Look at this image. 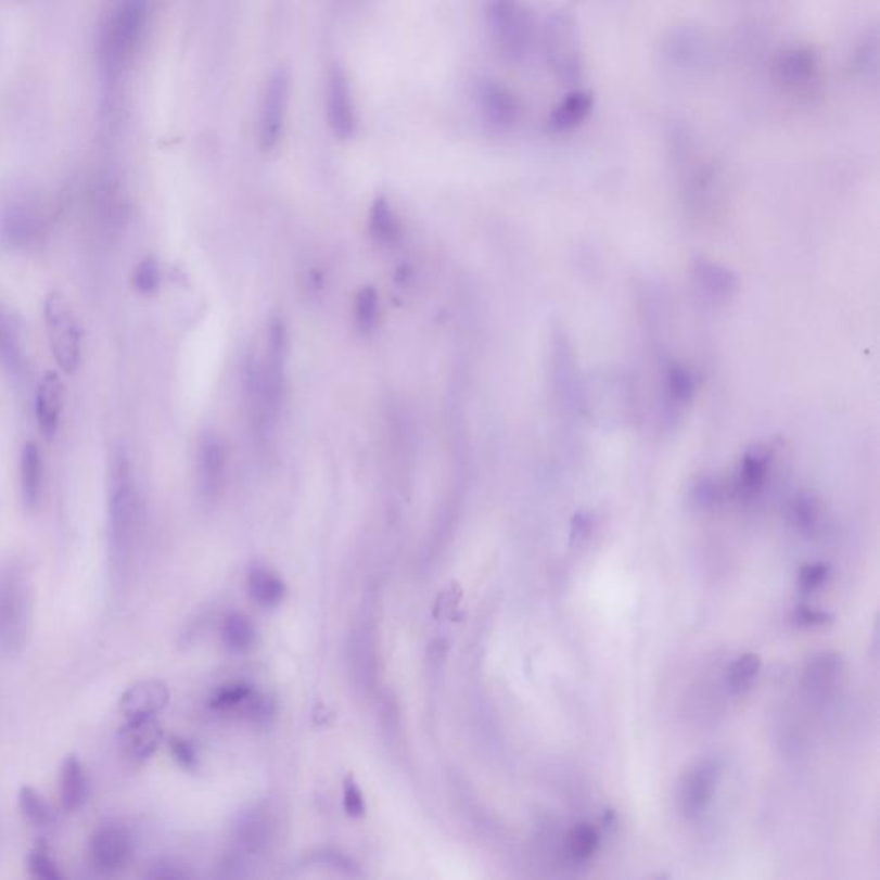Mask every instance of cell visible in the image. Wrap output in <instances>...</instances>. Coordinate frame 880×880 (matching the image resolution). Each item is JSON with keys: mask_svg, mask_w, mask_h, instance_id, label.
Returning a JSON list of instances; mask_svg holds the SVG:
<instances>
[{"mask_svg": "<svg viewBox=\"0 0 880 880\" xmlns=\"http://www.w3.org/2000/svg\"><path fill=\"white\" fill-rule=\"evenodd\" d=\"M794 620L802 626H815V624H824L829 621V616L824 612L811 611V609L802 608L794 614Z\"/></svg>", "mask_w": 880, "mask_h": 880, "instance_id": "60d3db41", "label": "cell"}, {"mask_svg": "<svg viewBox=\"0 0 880 880\" xmlns=\"http://www.w3.org/2000/svg\"><path fill=\"white\" fill-rule=\"evenodd\" d=\"M820 59L808 46H790L774 58L773 76L776 84L790 93H805L817 84Z\"/></svg>", "mask_w": 880, "mask_h": 880, "instance_id": "8fae6325", "label": "cell"}, {"mask_svg": "<svg viewBox=\"0 0 880 880\" xmlns=\"http://www.w3.org/2000/svg\"><path fill=\"white\" fill-rule=\"evenodd\" d=\"M250 596L264 608L278 605L285 596V587L278 575L265 567L252 571L248 579Z\"/></svg>", "mask_w": 880, "mask_h": 880, "instance_id": "d4e9b609", "label": "cell"}, {"mask_svg": "<svg viewBox=\"0 0 880 880\" xmlns=\"http://www.w3.org/2000/svg\"><path fill=\"white\" fill-rule=\"evenodd\" d=\"M49 231V217L40 199L16 194L0 208V240L8 248L29 252L42 244Z\"/></svg>", "mask_w": 880, "mask_h": 880, "instance_id": "8992f818", "label": "cell"}, {"mask_svg": "<svg viewBox=\"0 0 880 880\" xmlns=\"http://www.w3.org/2000/svg\"><path fill=\"white\" fill-rule=\"evenodd\" d=\"M343 805L349 817H364L365 808H367L364 793H361L360 786L356 785L352 776H347L346 781H344Z\"/></svg>", "mask_w": 880, "mask_h": 880, "instance_id": "8d00e7d4", "label": "cell"}, {"mask_svg": "<svg viewBox=\"0 0 880 880\" xmlns=\"http://www.w3.org/2000/svg\"><path fill=\"white\" fill-rule=\"evenodd\" d=\"M379 294L373 288H364L356 296L355 319L356 326L364 334L375 331L379 320Z\"/></svg>", "mask_w": 880, "mask_h": 880, "instance_id": "1f68e13d", "label": "cell"}, {"mask_svg": "<svg viewBox=\"0 0 880 880\" xmlns=\"http://www.w3.org/2000/svg\"><path fill=\"white\" fill-rule=\"evenodd\" d=\"M594 105H596L594 91L583 90V88L570 91L549 112L547 129L552 135H566V132L575 131L588 119L594 111Z\"/></svg>", "mask_w": 880, "mask_h": 880, "instance_id": "ffe728a7", "label": "cell"}, {"mask_svg": "<svg viewBox=\"0 0 880 880\" xmlns=\"http://www.w3.org/2000/svg\"><path fill=\"white\" fill-rule=\"evenodd\" d=\"M719 779V767L714 761H703L694 765L685 777L681 786L683 812L687 817L694 818L707 811L715 786Z\"/></svg>", "mask_w": 880, "mask_h": 880, "instance_id": "2e32d148", "label": "cell"}, {"mask_svg": "<svg viewBox=\"0 0 880 880\" xmlns=\"http://www.w3.org/2000/svg\"><path fill=\"white\" fill-rule=\"evenodd\" d=\"M132 858V838L116 822L97 827L90 839V862L97 872L114 876L128 867Z\"/></svg>", "mask_w": 880, "mask_h": 880, "instance_id": "7c38bea8", "label": "cell"}, {"mask_svg": "<svg viewBox=\"0 0 880 880\" xmlns=\"http://www.w3.org/2000/svg\"><path fill=\"white\" fill-rule=\"evenodd\" d=\"M138 516L140 508L131 463L126 451L117 449L109 467L107 497L109 564L116 590L128 579L131 571Z\"/></svg>", "mask_w": 880, "mask_h": 880, "instance_id": "6da1fadb", "label": "cell"}, {"mask_svg": "<svg viewBox=\"0 0 880 880\" xmlns=\"http://www.w3.org/2000/svg\"><path fill=\"white\" fill-rule=\"evenodd\" d=\"M20 484H22V500L26 511L31 513L40 505L43 493V458L37 443H26L23 446L22 461H20Z\"/></svg>", "mask_w": 880, "mask_h": 880, "instance_id": "7402d4cb", "label": "cell"}, {"mask_svg": "<svg viewBox=\"0 0 880 880\" xmlns=\"http://www.w3.org/2000/svg\"><path fill=\"white\" fill-rule=\"evenodd\" d=\"M327 125L340 140H349L358 129V111L355 93L346 71L340 64H332L326 79Z\"/></svg>", "mask_w": 880, "mask_h": 880, "instance_id": "30bf717a", "label": "cell"}, {"mask_svg": "<svg viewBox=\"0 0 880 880\" xmlns=\"http://www.w3.org/2000/svg\"><path fill=\"white\" fill-rule=\"evenodd\" d=\"M131 281L135 290L140 294L150 296V294L157 293L158 285H161V269H158L157 260L152 257L141 260L132 272Z\"/></svg>", "mask_w": 880, "mask_h": 880, "instance_id": "836d02e7", "label": "cell"}, {"mask_svg": "<svg viewBox=\"0 0 880 880\" xmlns=\"http://www.w3.org/2000/svg\"><path fill=\"white\" fill-rule=\"evenodd\" d=\"M285 360L288 332L281 319H273L267 331L264 358L252 377L253 425L260 441L269 438L278 423L284 394Z\"/></svg>", "mask_w": 880, "mask_h": 880, "instance_id": "3957f363", "label": "cell"}, {"mask_svg": "<svg viewBox=\"0 0 880 880\" xmlns=\"http://www.w3.org/2000/svg\"><path fill=\"white\" fill-rule=\"evenodd\" d=\"M291 75L284 67L270 73L258 104V143L264 152H272L281 143L285 119L290 112Z\"/></svg>", "mask_w": 880, "mask_h": 880, "instance_id": "9c48e42d", "label": "cell"}, {"mask_svg": "<svg viewBox=\"0 0 880 880\" xmlns=\"http://www.w3.org/2000/svg\"><path fill=\"white\" fill-rule=\"evenodd\" d=\"M59 796L66 812H76L85 805L88 796L87 774L78 756L67 755L59 776Z\"/></svg>", "mask_w": 880, "mask_h": 880, "instance_id": "603a6c76", "label": "cell"}, {"mask_svg": "<svg viewBox=\"0 0 880 880\" xmlns=\"http://www.w3.org/2000/svg\"><path fill=\"white\" fill-rule=\"evenodd\" d=\"M34 612V585L20 562H0V653L16 658L25 650Z\"/></svg>", "mask_w": 880, "mask_h": 880, "instance_id": "277c9868", "label": "cell"}, {"mask_svg": "<svg viewBox=\"0 0 880 880\" xmlns=\"http://www.w3.org/2000/svg\"><path fill=\"white\" fill-rule=\"evenodd\" d=\"M253 693L248 687L244 685H232V687L222 688L217 691L214 699H212V707L214 709H237L243 703L252 700Z\"/></svg>", "mask_w": 880, "mask_h": 880, "instance_id": "d590c367", "label": "cell"}, {"mask_svg": "<svg viewBox=\"0 0 880 880\" xmlns=\"http://www.w3.org/2000/svg\"><path fill=\"white\" fill-rule=\"evenodd\" d=\"M767 470H769V456L764 452H753V455L747 456L741 464L740 479H738V487L741 493L747 496L755 494L764 485Z\"/></svg>", "mask_w": 880, "mask_h": 880, "instance_id": "f1b7e54d", "label": "cell"}, {"mask_svg": "<svg viewBox=\"0 0 880 880\" xmlns=\"http://www.w3.org/2000/svg\"><path fill=\"white\" fill-rule=\"evenodd\" d=\"M161 736L155 715L126 717L125 726L119 731V747L129 761L143 762L157 750Z\"/></svg>", "mask_w": 880, "mask_h": 880, "instance_id": "e0dca14e", "label": "cell"}, {"mask_svg": "<svg viewBox=\"0 0 880 880\" xmlns=\"http://www.w3.org/2000/svg\"><path fill=\"white\" fill-rule=\"evenodd\" d=\"M662 54L673 66L681 69H699L711 59V47L702 31L691 26L671 29L662 42Z\"/></svg>", "mask_w": 880, "mask_h": 880, "instance_id": "9a60e30c", "label": "cell"}, {"mask_svg": "<svg viewBox=\"0 0 880 880\" xmlns=\"http://www.w3.org/2000/svg\"><path fill=\"white\" fill-rule=\"evenodd\" d=\"M370 234L377 243L393 246L401 238V224L387 200L377 199L370 211Z\"/></svg>", "mask_w": 880, "mask_h": 880, "instance_id": "cb8c5ba5", "label": "cell"}, {"mask_svg": "<svg viewBox=\"0 0 880 880\" xmlns=\"http://www.w3.org/2000/svg\"><path fill=\"white\" fill-rule=\"evenodd\" d=\"M793 518L796 525L802 526V528H811L815 523V518H817V511H815L811 500H798L796 505H794Z\"/></svg>", "mask_w": 880, "mask_h": 880, "instance_id": "ab89813d", "label": "cell"}, {"mask_svg": "<svg viewBox=\"0 0 880 880\" xmlns=\"http://www.w3.org/2000/svg\"><path fill=\"white\" fill-rule=\"evenodd\" d=\"M64 387L58 373L47 372L37 387L35 397V417L40 434L52 441L58 435L63 415Z\"/></svg>", "mask_w": 880, "mask_h": 880, "instance_id": "d6986e66", "label": "cell"}, {"mask_svg": "<svg viewBox=\"0 0 880 880\" xmlns=\"http://www.w3.org/2000/svg\"><path fill=\"white\" fill-rule=\"evenodd\" d=\"M762 662L755 653H744L741 658L736 659L735 664L728 671V687L735 693L747 690L752 685L756 674L761 671Z\"/></svg>", "mask_w": 880, "mask_h": 880, "instance_id": "4dcf8cb0", "label": "cell"}, {"mask_svg": "<svg viewBox=\"0 0 880 880\" xmlns=\"http://www.w3.org/2000/svg\"><path fill=\"white\" fill-rule=\"evenodd\" d=\"M26 355L22 326L16 315L0 303V375L17 379L25 370Z\"/></svg>", "mask_w": 880, "mask_h": 880, "instance_id": "ac0fdd59", "label": "cell"}, {"mask_svg": "<svg viewBox=\"0 0 880 880\" xmlns=\"http://www.w3.org/2000/svg\"><path fill=\"white\" fill-rule=\"evenodd\" d=\"M547 63L562 84H576L582 78L583 52L578 26L567 13L550 14L544 28Z\"/></svg>", "mask_w": 880, "mask_h": 880, "instance_id": "ba28073f", "label": "cell"}, {"mask_svg": "<svg viewBox=\"0 0 880 880\" xmlns=\"http://www.w3.org/2000/svg\"><path fill=\"white\" fill-rule=\"evenodd\" d=\"M588 532H590V523L587 520H583V516H578L573 523V532H571V538L573 541L583 540V538L588 537Z\"/></svg>", "mask_w": 880, "mask_h": 880, "instance_id": "b9f144b4", "label": "cell"}, {"mask_svg": "<svg viewBox=\"0 0 880 880\" xmlns=\"http://www.w3.org/2000/svg\"><path fill=\"white\" fill-rule=\"evenodd\" d=\"M839 671L838 659L832 655H822V658L811 664V669L806 673V678L811 681V687H826L834 679Z\"/></svg>", "mask_w": 880, "mask_h": 880, "instance_id": "e575fe53", "label": "cell"}, {"mask_svg": "<svg viewBox=\"0 0 880 880\" xmlns=\"http://www.w3.org/2000/svg\"><path fill=\"white\" fill-rule=\"evenodd\" d=\"M222 641L228 650L243 653L252 649L255 643V628L248 617L243 614H231L222 624Z\"/></svg>", "mask_w": 880, "mask_h": 880, "instance_id": "4316f807", "label": "cell"}, {"mask_svg": "<svg viewBox=\"0 0 880 880\" xmlns=\"http://www.w3.org/2000/svg\"><path fill=\"white\" fill-rule=\"evenodd\" d=\"M43 319L50 349L59 368L67 375H73L81 360V331L73 306L63 294L50 293L43 303Z\"/></svg>", "mask_w": 880, "mask_h": 880, "instance_id": "52a82bcc", "label": "cell"}, {"mask_svg": "<svg viewBox=\"0 0 880 880\" xmlns=\"http://www.w3.org/2000/svg\"><path fill=\"white\" fill-rule=\"evenodd\" d=\"M488 35L494 49L509 63L523 61L534 38V22L523 0H488Z\"/></svg>", "mask_w": 880, "mask_h": 880, "instance_id": "5b68a950", "label": "cell"}, {"mask_svg": "<svg viewBox=\"0 0 880 880\" xmlns=\"http://www.w3.org/2000/svg\"><path fill=\"white\" fill-rule=\"evenodd\" d=\"M827 576H829V566L824 562L808 564L800 571V587L805 591L817 590L820 585L826 583Z\"/></svg>", "mask_w": 880, "mask_h": 880, "instance_id": "74e56055", "label": "cell"}, {"mask_svg": "<svg viewBox=\"0 0 880 880\" xmlns=\"http://www.w3.org/2000/svg\"><path fill=\"white\" fill-rule=\"evenodd\" d=\"M20 811L26 822L34 827H47L54 820V812L46 798L31 786H23L20 791Z\"/></svg>", "mask_w": 880, "mask_h": 880, "instance_id": "83f0119b", "label": "cell"}, {"mask_svg": "<svg viewBox=\"0 0 880 880\" xmlns=\"http://www.w3.org/2000/svg\"><path fill=\"white\" fill-rule=\"evenodd\" d=\"M480 117L493 131L508 132L518 125L521 105L518 97L496 79H484L476 87Z\"/></svg>", "mask_w": 880, "mask_h": 880, "instance_id": "4fadbf2b", "label": "cell"}, {"mask_svg": "<svg viewBox=\"0 0 880 880\" xmlns=\"http://www.w3.org/2000/svg\"><path fill=\"white\" fill-rule=\"evenodd\" d=\"M194 476L199 496L205 502H214L226 479V447L219 435L205 434L200 438Z\"/></svg>", "mask_w": 880, "mask_h": 880, "instance_id": "5bb4252c", "label": "cell"}, {"mask_svg": "<svg viewBox=\"0 0 880 880\" xmlns=\"http://www.w3.org/2000/svg\"><path fill=\"white\" fill-rule=\"evenodd\" d=\"M170 752H173L174 758H176L184 769H194V767H196L199 756H196V752H194L193 744H191L190 741L182 740V738H173V740H170Z\"/></svg>", "mask_w": 880, "mask_h": 880, "instance_id": "f35d334b", "label": "cell"}, {"mask_svg": "<svg viewBox=\"0 0 880 880\" xmlns=\"http://www.w3.org/2000/svg\"><path fill=\"white\" fill-rule=\"evenodd\" d=\"M26 868H28L29 876L35 877V879H63V873L59 870L58 862H55L52 852H50L46 843L37 844V846L29 852L28 858H26Z\"/></svg>", "mask_w": 880, "mask_h": 880, "instance_id": "d6a6232c", "label": "cell"}, {"mask_svg": "<svg viewBox=\"0 0 880 880\" xmlns=\"http://www.w3.org/2000/svg\"><path fill=\"white\" fill-rule=\"evenodd\" d=\"M169 702L166 685L158 681H140L132 685L119 699L120 714L126 717L155 715Z\"/></svg>", "mask_w": 880, "mask_h": 880, "instance_id": "44dd1931", "label": "cell"}, {"mask_svg": "<svg viewBox=\"0 0 880 880\" xmlns=\"http://www.w3.org/2000/svg\"><path fill=\"white\" fill-rule=\"evenodd\" d=\"M150 11L152 0H109L97 47L109 76H119L137 55L149 28Z\"/></svg>", "mask_w": 880, "mask_h": 880, "instance_id": "7a4b0ae2", "label": "cell"}, {"mask_svg": "<svg viewBox=\"0 0 880 880\" xmlns=\"http://www.w3.org/2000/svg\"><path fill=\"white\" fill-rule=\"evenodd\" d=\"M852 69L858 78L876 79L879 73V35L876 29L859 40L852 55Z\"/></svg>", "mask_w": 880, "mask_h": 880, "instance_id": "484cf974", "label": "cell"}, {"mask_svg": "<svg viewBox=\"0 0 880 880\" xmlns=\"http://www.w3.org/2000/svg\"><path fill=\"white\" fill-rule=\"evenodd\" d=\"M600 846V836L590 824H578L567 836V850L573 858L583 862L596 855Z\"/></svg>", "mask_w": 880, "mask_h": 880, "instance_id": "f546056e", "label": "cell"}]
</instances>
